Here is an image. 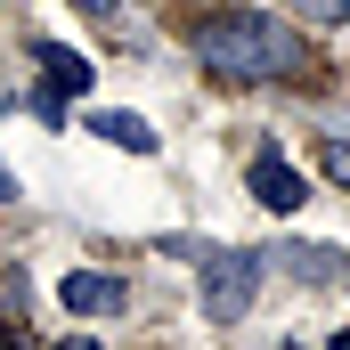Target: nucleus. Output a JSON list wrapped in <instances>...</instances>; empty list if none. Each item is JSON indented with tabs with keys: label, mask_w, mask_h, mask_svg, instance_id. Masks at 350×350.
I'll use <instances>...</instances> for the list:
<instances>
[{
	"label": "nucleus",
	"mask_w": 350,
	"mask_h": 350,
	"mask_svg": "<svg viewBox=\"0 0 350 350\" xmlns=\"http://www.w3.org/2000/svg\"><path fill=\"white\" fill-rule=\"evenodd\" d=\"M196 57L220 74V82H301L310 74V49L293 25H277L261 8H220V16H196Z\"/></svg>",
	"instance_id": "1"
},
{
	"label": "nucleus",
	"mask_w": 350,
	"mask_h": 350,
	"mask_svg": "<svg viewBox=\"0 0 350 350\" xmlns=\"http://www.w3.org/2000/svg\"><path fill=\"white\" fill-rule=\"evenodd\" d=\"M253 301H261V253H212L204 261V318L212 326H237Z\"/></svg>",
	"instance_id": "2"
},
{
	"label": "nucleus",
	"mask_w": 350,
	"mask_h": 350,
	"mask_svg": "<svg viewBox=\"0 0 350 350\" xmlns=\"http://www.w3.org/2000/svg\"><path fill=\"white\" fill-rule=\"evenodd\" d=\"M253 196H261V212H301V204H310V179L293 172L277 147H261V155H253Z\"/></svg>",
	"instance_id": "3"
},
{
	"label": "nucleus",
	"mask_w": 350,
	"mask_h": 350,
	"mask_svg": "<svg viewBox=\"0 0 350 350\" xmlns=\"http://www.w3.org/2000/svg\"><path fill=\"white\" fill-rule=\"evenodd\" d=\"M57 301L82 310V318H114V310H131V285H122V277H98V269H74V277L57 285Z\"/></svg>",
	"instance_id": "4"
},
{
	"label": "nucleus",
	"mask_w": 350,
	"mask_h": 350,
	"mask_svg": "<svg viewBox=\"0 0 350 350\" xmlns=\"http://www.w3.org/2000/svg\"><path fill=\"white\" fill-rule=\"evenodd\" d=\"M41 74H49V90H57V98H90V82H98V66H90V57H74V49H57V41L41 49Z\"/></svg>",
	"instance_id": "5"
},
{
	"label": "nucleus",
	"mask_w": 350,
	"mask_h": 350,
	"mask_svg": "<svg viewBox=\"0 0 350 350\" xmlns=\"http://www.w3.org/2000/svg\"><path fill=\"white\" fill-rule=\"evenodd\" d=\"M90 131H98L106 147H131V155H155V147H163V139H155L139 114H114V106H106V114H90Z\"/></svg>",
	"instance_id": "6"
},
{
	"label": "nucleus",
	"mask_w": 350,
	"mask_h": 350,
	"mask_svg": "<svg viewBox=\"0 0 350 350\" xmlns=\"http://www.w3.org/2000/svg\"><path fill=\"white\" fill-rule=\"evenodd\" d=\"M318 163H326V179L350 196V147H342V139H326V155H318Z\"/></svg>",
	"instance_id": "7"
},
{
	"label": "nucleus",
	"mask_w": 350,
	"mask_h": 350,
	"mask_svg": "<svg viewBox=\"0 0 350 350\" xmlns=\"http://www.w3.org/2000/svg\"><path fill=\"white\" fill-rule=\"evenodd\" d=\"M310 16H326V25H350V0H301Z\"/></svg>",
	"instance_id": "8"
},
{
	"label": "nucleus",
	"mask_w": 350,
	"mask_h": 350,
	"mask_svg": "<svg viewBox=\"0 0 350 350\" xmlns=\"http://www.w3.org/2000/svg\"><path fill=\"white\" fill-rule=\"evenodd\" d=\"M0 350H33V342H25V334H16V326H0Z\"/></svg>",
	"instance_id": "9"
},
{
	"label": "nucleus",
	"mask_w": 350,
	"mask_h": 350,
	"mask_svg": "<svg viewBox=\"0 0 350 350\" xmlns=\"http://www.w3.org/2000/svg\"><path fill=\"white\" fill-rule=\"evenodd\" d=\"M74 8H90V16H106V8H114V0H74Z\"/></svg>",
	"instance_id": "10"
},
{
	"label": "nucleus",
	"mask_w": 350,
	"mask_h": 350,
	"mask_svg": "<svg viewBox=\"0 0 350 350\" xmlns=\"http://www.w3.org/2000/svg\"><path fill=\"white\" fill-rule=\"evenodd\" d=\"M57 350H98V342H90V334H74V342H57Z\"/></svg>",
	"instance_id": "11"
},
{
	"label": "nucleus",
	"mask_w": 350,
	"mask_h": 350,
	"mask_svg": "<svg viewBox=\"0 0 350 350\" xmlns=\"http://www.w3.org/2000/svg\"><path fill=\"white\" fill-rule=\"evenodd\" d=\"M326 350H350V334H334V342H326Z\"/></svg>",
	"instance_id": "12"
}]
</instances>
